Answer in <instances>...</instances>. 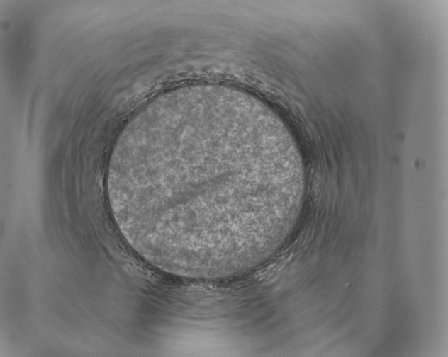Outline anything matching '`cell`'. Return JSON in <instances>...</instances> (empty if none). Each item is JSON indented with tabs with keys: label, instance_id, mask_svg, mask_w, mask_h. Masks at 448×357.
I'll list each match as a JSON object with an SVG mask.
<instances>
[{
	"label": "cell",
	"instance_id": "cell-1",
	"mask_svg": "<svg viewBox=\"0 0 448 357\" xmlns=\"http://www.w3.org/2000/svg\"><path fill=\"white\" fill-rule=\"evenodd\" d=\"M286 128L240 97L172 96L124 127L106 173L128 245L169 274L217 278L261 260L287 230L298 193Z\"/></svg>",
	"mask_w": 448,
	"mask_h": 357
}]
</instances>
